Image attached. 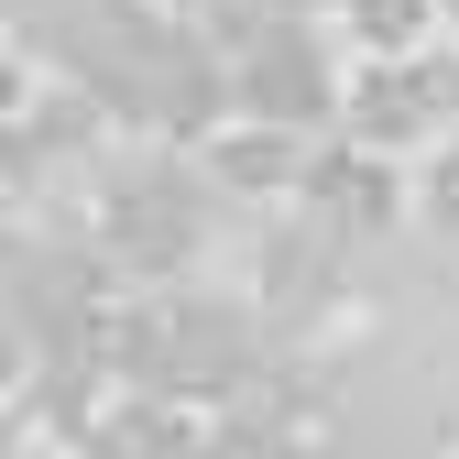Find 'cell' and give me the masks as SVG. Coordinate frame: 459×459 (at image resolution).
<instances>
[]
</instances>
